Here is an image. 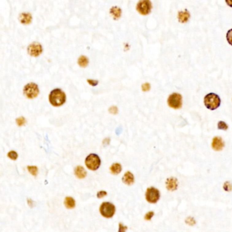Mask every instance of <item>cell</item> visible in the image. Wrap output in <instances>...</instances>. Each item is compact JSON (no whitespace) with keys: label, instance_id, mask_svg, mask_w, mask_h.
<instances>
[{"label":"cell","instance_id":"obj_1","mask_svg":"<svg viewBox=\"0 0 232 232\" xmlns=\"http://www.w3.org/2000/svg\"><path fill=\"white\" fill-rule=\"evenodd\" d=\"M48 99L52 106L55 107H59L65 103L66 101V95L60 89H55L50 93Z\"/></svg>","mask_w":232,"mask_h":232},{"label":"cell","instance_id":"obj_2","mask_svg":"<svg viewBox=\"0 0 232 232\" xmlns=\"http://www.w3.org/2000/svg\"><path fill=\"white\" fill-rule=\"evenodd\" d=\"M203 102H204V105L207 108L211 110H214L220 106L221 99L217 94L211 93L207 94L204 97Z\"/></svg>","mask_w":232,"mask_h":232},{"label":"cell","instance_id":"obj_3","mask_svg":"<svg viewBox=\"0 0 232 232\" xmlns=\"http://www.w3.org/2000/svg\"><path fill=\"white\" fill-rule=\"evenodd\" d=\"M85 165L91 170H96L101 165V160L96 154H90L85 159Z\"/></svg>","mask_w":232,"mask_h":232},{"label":"cell","instance_id":"obj_4","mask_svg":"<svg viewBox=\"0 0 232 232\" xmlns=\"http://www.w3.org/2000/svg\"><path fill=\"white\" fill-rule=\"evenodd\" d=\"M39 93H40V90H39L38 86H37L36 83H28L24 87L23 93L27 98H29V99L36 98V97L39 95Z\"/></svg>","mask_w":232,"mask_h":232},{"label":"cell","instance_id":"obj_5","mask_svg":"<svg viewBox=\"0 0 232 232\" xmlns=\"http://www.w3.org/2000/svg\"><path fill=\"white\" fill-rule=\"evenodd\" d=\"M115 206L110 202H103L99 208V212L105 218H111L115 213Z\"/></svg>","mask_w":232,"mask_h":232},{"label":"cell","instance_id":"obj_6","mask_svg":"<svg viewBox=\"0 0 232 232\" xmlns=\"http://www.w3.org/2000/svg\"><path fill=\"white\" fill-rule=\"evenodd\" d=\"M152 3L150 0H140L136 6V10L142 15H148L152 10Z\"/></svg>","mask_w":232,"mask_h":232},{"label":"cell","instance_id":"obj_7","mask_svg":"<svg viewBox=\"0 0 232 232\" xmlns=\"http://www.w3.org/2000/svg\"><path fill=\"white\" fill-rule=\"evenodd\" d=\"M145 197L147 202L150 203H155L160 198L159 191L155 187H149L146 189Z\"/></svg>","mask_w":232,"mask_h":232},{"label":"cell","instance_id":"obj_8","mask_svg":"<svg viewBox=\"0 0 232 232\" xmlns=\"http://www.w3.org/2000/svg\"><path fill=\"white\" fill-rule=\"evenodd\" d=\"M168 104L174 109H179L182 106V95L179 93H174L169 96Z\"/></svg>","mask_w":232,"mask_h":232},{"label":"cell","instance_id":"obj_9","mask_svg":"<svg viewBox=\"0 0 232 232\" xmlns=\"http://www.w3.org/2000/svg\"><path fill=\"white\" fill-rule=\"evenodd\" d=\"M42 46L38 42L31 43L27 48V52L31 57H38L42 52Z\"/></svg>","mask_w":232,"mask_h":232},{"label":"cell","instance_id":"obj_10","mask_svg":"<svg viewBox=\"0 0 232 232\" xmlns=\"http://www.w3.org/2000/svg\"><path fill=\"white\" fill-rule=\"evenodd\" d=\"M224 142L222 141V138L220 137H215L212 142V149L217 151L221 150L224 148Z\"/></svg>","mask_w":232,"mask_h":232},{"label":"cell","instance_id":"obj_11","mask_svg":"<svg viewBox=\"0 0 232 232\" xmlns=\"http://www.w3.org/2000/svg\"><path fill=\"white\" fill-rule=\"evenodd\" d=\"M166 187L169 191H175L178 188V180L175 178H169L166 180Z\"/></svg>","mask_w":232,"mask_h":232},{"label":"cell","instance_id":"obj_12","mask_svg":"<svg viewBox=\"0 0 232 232\" xmlns=\"http://www.w3.org/2000/svg\"><path fill=\"white\" fill-rule=\"evenodd\" d=\"M190 18V13L187 9L184 11H179L178 13V19L182 23H185L189 21Z\"/></svg>","mask_w":232,"mask_h":232},{"label":"cell","instance_id":"obj_13","mask_svg":"<svg viewBox=\"0 0 232 232\" xmlns=\"http://www.w3.org/2000/svg\"><path fill=\"white\" fill-rule=\"evenodd\" d=\"M122 180H123L125 184H127V185L132 184L134 183V176L133 174L129 171L125 172V174L123 175V178H122Z\"/></svg>","mask_w":232,"mask_h":232},{"label":"cell","instance_id":"obj_14","mask_svg":"<svg viewBox=\"0 0 232 232\" xmlns=\"http://www.w3.org/2000/svg\"><path fill=\"white\" fill-rule=\"evenodd\" d=\"M19 21L22 24L24 25H28L31 23V21H32V17L30 13H27V12H24L22 13L19 16Z\"/></svg>","mask_w":232,"mask_h":232},{"label":"cell","instance_id":"obj_15","mask_svg":"<svg viewBox=\"0 0 232 232\" xmlns=\"http://www.w3.org/2000/svg\"><path fill=\"white\" fill-rule=\"evenodd\" d=\"M110 13L113 17V19L118 20V18H120L121 17L122 10L120 8H118V6H113L110 8Z\"/></svg>","mask_w":232,"mask_h":232},{"label":"cell","instance_id":"obj_16","mask_svg":"<svg viewBox=\"0 0 232 232\" xmlns=\"http://www.w3.org/2000/svg\"><path fill=\"white\" fill-rule=\"evenodd\" d=\"M74 174H75V176H76L78 178L82 179V178L86 177L87 172L85 170H84V168L83 167V166L78 165L76 168H75Z\"/></svg>","mask_w":232,"mask_h":232},{"label":"cell","instance_id":"obj_17","mask_svg":"<svg viewBox=\"0 0 232 232\" xmlns=\"http://www.w3.org/2000/svg\"><path fill=\"white\" fill-rule=\"evenodd\" d=\"M64 204L67 208L72 209L76 206V203H75V200L74 199L73 197H67L65 198Z\"/></svg>","mask_w":232,"mask_h":232},{"label":"cell","instance_id":"obj_18","mask_svg":"<svg viewBox=\"0 0 232 232\" xmlns=\"http://www.w3.org/2000/svg\"><path fill=\"white\" fill-rule=\"evenodd\" d=\"M110 170L111 173L112 174L117 175L122 170L121 165L118 163H116V164H113L110 168Z\"/></svg>","mask_w":232,"mask_h":232},{"label":"cell","instance_id":"obj_19","mask_svg":"<svg viewBox=\"0 0 232 232\" xmlns=\"http://www.w3.org/2000/svg\"><path fill=\"white\" fill-rule=\"evenodd\" d=\"M78 64L81 68H86L89 64V59L84 55H81L78 59Z\"/></svg>","mask_w":232,"mask_h":232},{"label":"cell","instance_id":"obj_20","mask_svg":"<svg viewBox=\"0 0 232 232\" xmlns=\"http://www.w3.org/2000/svg\"><path fill=\"white\" fill-rule=\"evenodd\" d=\"M27 170H28V171L29 172V173L33 176H36L37 174V171H38V170H37V168L35 165L27 166Z\"/></svg>","mask_w":232,"mask_h":232},{"label":"cell","instance_id":"obj_21","mask_svg":"<svg viewBox=\"0 0 232 232\" xmlns=\"http://www.w3.org/2000/svg\"><path fill=\"white\" fill-rule=\"evenodd\" d=\"M217 126L218 129L221 130H227L228 129V125L224 121H219Z\"/></svg>","mask_w":232,"mask_h":232},{"label":"cell","instance_id":"obj_22","mask_svg":"<svg viewBox=\"0 0 232 232\" xmlns=\"http://www.w3.org/2000/svg\"><path fill=\"white\" fill-rule=\"evenodd\" d=\"M8 157L12 160H16L18 158V154L14 150H11L8 153Z\"/></svg>","mask_w":232,"mask_h":232},{"label":"cell","instance_id":"obj_23","mask_svg":"<svg viewBox=\"0 0 232 232\" xmlns=\"http://www.w3.org/2000/svg\"><path fill=\"white\" fill-rule=\"evenodd\" d=\"M226 38L227 42L232 46V29H230L226 34Z\"/></svg>","mask_w":232,"mask_h":232},{"label":"cell","instance_id":"obj_24","mask_svg":"<svg viewBox=\"0 0 232 232\" xmlns=\"http://www.w3.org/2000/svg\"><path fill=\"white\" fill-rule=\"evenodd\" d=\"M223 189L226 191H231L232 190V184L230 182H225L223 184Z\"/></svg>","mask_w":232,"mask_h":232},{"label":"cell","instance_id":"obj_25","mask_svg":"<svg viewBox=\"0 0 232 232\" xmlns=\"http://www.w3.org/2000/svg\"><path fill=\"white\" fill-rule=\"evenodd\" d=\"M16 122H17V123L18 126H22V125H25L26 121H25V118L24 117H18V118H17Z\"/></svg>","mask_w":232,"mask_h":232},{"label":"cell","instance_id":"obj_26","mask_svg":"<svg viewBox=\"0 0 232 232\" xmlns=\"http://www.w3.org/2000/svg\"><path fill=\"white\" fill-rule=\"evenodd\" d=\"M153 216H154V212H153V211L149 212L148 213H146V215L145 216V219L146 221H150V219L153 218Z\"/></svg>","mask_w":232,"mask_h":232},{"label":"cell","instance_id":"obj_27","mask_svg":"<svg viewBox=\"0 0 232 232\" xmlns=\"http://www.w3.org/2000/svg\"><path fill=\"white\" fill-rule=\"evenodd\" d=\"M150 89V84L148 83H146L145 84H143L142 85V89L143 91H149Z\"/></svg>","mask_w":232,"mask_h":232},{"label":"cell","instance_id":"obj_28","mask_svg":"<svg viewBox=\"0 0 232 232\" xmlns=\"http://www.w3.org/2000/svg\"><path fill=\"white\" fill-rule=\"evenodd\" d=\"M186 222H187V223L188 225H193L195 224V219H194L193 218L189 217V218H187Z\"/></svg>","mask_w":232,"mask_h":232},{"label":"cell","instance_id":"obj_29","mask_svg":"<svg viewBox=\"0 0 232 232\" xmlns=\"http://www.w3.org/2000/svg\"><path fill=\"white\" fill-rule=\"evenodd\" d=\"M109 112H110L111 114H117L118 112V108L117 106H111V107L109 108Z\"/></svg>","mask_w":232,"mask_h":232},{"label":"cell","instance_id":"obj_30","mask_svg":"<svg viewBox=\"0 0 232 232\" xmlns=\"http://www.w3.org/2000/svg\"><path fill=\"white\" fill-rule=\"evenodd\" d=\"M87 83H89L90 85L91 86H93L95 87L96 85H98V80H91V79H88L87 80Z\"/></svg>","mask_w":232,"mask_h":232},{"label":"cell","instance_id":"obj_31","mask_svg":"<svg viewBox=\"0 0 232 232\" xmlns=\"http://www.w3.org/2000/svg\"><path fill=\"white\" fill-rule=\"evenodd\" d=\"M106 195H107V192H106V191H99V192L98 193L97 197H98V198H102V197H105Z\"/></svg>","mask_w":232,"mask_h":232},{"label":"cell","instance_id":"obj_32","mask_svg":"<svg viewBox=\"0 0 232 232\" xmlns=\"http://www.w3.org/2000/svg\"><path fill=\"white\" fill-rule=\"evenodd\" d=\"M127 230V227L123 226L122 223H119V231H124Z\"/></svg>","mask_w":232,"mask_h":232},{"label":"cell","instance_id":"obj_33","mask_svg":"<svg viewBox=\"0 0 232 232\" xmlns=\"http://www.w3.org/2000/svg\"><path fill=\"white\" fill-rule=\"evenodd\" d=\"M225 2L230 7L232 8V0H225Z\"/></svg>","mask_w":232,"mask_h":232}]
</instances>
